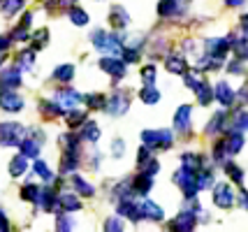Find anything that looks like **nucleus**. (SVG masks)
<instances>
[{"label":"nucleus","mask_w":248,"mask_h":232,"mask_svg":"<svg viewBox=\"0 0 248 232\" xmlns=\"http://www.w3.org/2000/svg\"><path fill=\"white\" fill-rule=\"evenodd\" d=\"M28 137V128L21 123H0V146H21Z\"/></svg>","instance_id":"f257e3e1"},{"label":"nucleus","mask_w":248,"mask_h":232,"mask_svg":"<svg viewBox=\"0 0 248 232\" xmlns=\"http://www.w3.org/2000/svg\"><path fill=\"white\" fill-rule=\"evenodd\" d=\"M91 40H93V46H95L97 51H107V54H114V56H121L123 49H125V46L121 45L119 37L114 33H107V31H95V33L91 35Z\"/></svg>","instance_id":"f03ea898"},{"label":"nucleus","mask_w":248,"mask_h":232,"mask_svg":"<svg viewBox=\"0 0 248 232\" xmlns=\"http://www.w3.org/2000/svg\"><path fill=\"white\" fill-rule=\"evenodd\" d=\"M174 184L184 190L186 200H195L197 190H200V186H197V177H195L193 170H188V167H181V170L174 174Z\"/></svg>","instance_id":"7ed1b4c3"},{"label":"nucleus","mask_w":248,"mask_h":232,"mask_svg":"<svg viewBox=\"0 0 248 232\" xmlns=\"http://www.w3.org/2000/svg\"><path fill=\"white\" fill-rule=\"evenodd\" d=\"M141 139L151 149H170L174 142V135L172 130H144Z\"/></svg>","instance_id":"20e7f679"},{"label":"nucleus","mask_w":248,"mask_h":232,"mask_svg":"<svg viewBox=\"0 0 248 232\" xmlns=\"http://www.w3.org/2000/svg\"><path fill=\"white\" fill-rule=\"evenodd\" d=\"M54 100L63 107V109H75V107H79V102L84 100V95H81V93H77L75 89L63 86V89H56Z\"/></svg>","instance_id":"39448f33"},{"label":"nucleus","mask_w":248,"mask_h":232,"mask_svg":"<svg viewBox=\"0 0 248 232\" xmlns=\"http://www.w3.org/2000/svg\"><path fill=\"white\" fill-rule=\"evenodd\" d=\"M116 214L119 216H125L132 223H140L144 218V211H141V204H135L132 198L130 200H119V207H116Z\"/></svg>","instance_id":"423d86ee"},{"label":"nucleus","mask_w":248,"mask_h":232,"mask_svg":"<svg viewBox=\"0 0 248 232\" xmlns=\"http://www.w3.org/2000/svg\"><path fill=\"white\" fill-rule=\"evenodd\" d=\"M100 70L111 75V77L121 79L125 75V61H121L119 56H105V58L100 61Z\"/></svg>","instance_id":"0eeeda50"},{"label":"nucleus","mask_w":248,"mask_h":232,"mask_svg":"<svg viewBox=\"0 0 248 232\" xmlns=\"http://www.w3.org/2000/svg\"><path fill=\"white\" fill-rule=\"evenodd\" d=\"M130 102H128V93L125 91H116L111 98L107 100V111L111 116H123L128 111Z\"/></svg>","instance_id":"6e6552de"},{"label":"nucleus","mask_w":248,"mask_h":232,"mask_svg":"<svg viewBox=\"0 0 248 232\" xmlns=\"http://www.w3.org/2000/svg\"><path fill=\"white\" fill-rule=\"evenodd\" d=\"M21 86V70L19 67H5L0 72V89L2 91H14Z\"/></svg>","instance_id":"1a4fd4ad"},{"label":"nucleus","mask_w":248,"mask_h":232,"mask_svg":"<svg viewBox=\"0 0 248 232\" xmlns=\"http://www.w3.org/2000/svg\"><path fill=\"white\" fill-rule=\"evenodd\" d=\"M23 107H26V100H23L19 93H14V91H2V93H0V109L21 111Z\"/></svg>","instance_id":"9d476101"},{"label":"nucleus","mask_w":248,"mask_h":232,"mask_svg":"<svg viewBox=\"0 0 248 232\" xmlns=\"http://www.w3.org/2000/svg\"><path fill=\"white\" fill-rule=\"evenodd\" d=\"M214 204L220 207V209H230L234 204V193H232V188L227 184H218L214 188Z\"/></svg>","instance_id":"9b49d317"},{"label":"nucleus","mask_w":248,"mask_h":232,"mask_svg":"<svg viewBox=\"0 0 248 232\" xmlns=\"http://www.w3.org/2000/svg\"><path fill=\"white\" fill-rule=\"evenodd\" d=\"M42 144H44V135L35 133V137H26L19 149H21V154L26 155V158H37V155H40V149H42Z\"/></svg>","instance_id":"f8f14e48"},{"label":"nucleus","mask_w":248,"mask_h":232,"mask_svg":"<svg viewBox=\"0 0 248 232\" xmlns=\"http://www.w3.org/2000/svg\"><path fill=\"white\" fill-rule=\"evenodd\" d=\"M227 49H232V40L230 37H211V40H206V54L223 58L227 54Z\"/></svg>","instance_id":"ddd939ff"},{"label":"nucleus","mask_w":248,"mask_h":232,"mask_svg":"<svg viewBox=\"0 0 248 232\" xmlns=\"http://www.w3.org/2000/svg\"><path fill=\"white\" fill-rule=\"evenodd\" d=\"M190 114H193V109L188 105H181L176 109V114H174V128L179 133H188L190 130Z\"/></svg>","instance_id":"4468645a"},{"label":"nucleus","mask_w":248,"mask_h":232,"mask_svg":"<svg viewBox=\"0 0 248 232\" xmlns=\"http://www.w3.org/2000/svg\"><path fill=\"white\" fill-rule=\"evenodd\" d=\"M172 230H181V232H190L195 228V214L193 211H181L172 223H170Z\"/></svg>","instance_id":"2eb2a0df"},{"label":"nucleus","mask_w":248,"mask_h":232,"mask_svg":"<svg viewBox=\"0 0 248 232\" xmlns=\"http://www.w3.org/2000/svg\"><path fill=\"white\" fill-rule=\"evenodd\" d=\"M58 207L63 211H67V214H72V211L81 209V200L75 193H58Z\"/></svg>","instance_id":"dca6fc26"},{"label":"nucleus","mask_w":248,"mask_h":232,"mask_svg":"<svg viewBox=\"0 0 248 232\" xmlns=\"http://www.w3.org/2000/svg\"><path fill=\"white\" fill-rule=\"evenodd\" d=\"M37 204H40L44 211L61 209V207H58V193H54L51 188H42V193H40V198H37Z\"/></svg>","instance_id":"f3484780"},{"label":"nucleus","mask_w":248,"mask_h":232,"mask_svg":"<svg viewBox=\"0 0 248 232\" xmlns=\"http://www.w3.org/2000/svg\"><path fill=\"white\" fill-rule=\"evenodd\" d=\"M7 172H10V177H14V179L23 177V174L28 172V158H26L23 154L14 155V158L10 160V165H7Z\"/></svg>","instance_id":"a211bd4d"},{"label":"nucleus","mask_w":248,"mask_h":232,"mask_svg":"<svg viewBox=\"0 0 248 232\" xmlns=\"http://www.w3.org/2000/svg\"><path fill=\"white\" fill-rule=\"evenodd\" d=\"M132 188H135L137 195H146V193L153 188V174H149V172L137 174V177L132 179Z\"/></svg>","instance_id":"6ab92c4d"},{"label":"nucleus","mask_w":248,"mask_h":232,"mask_svg":"<svg viewBox=\"0 0 248 232\" xmlns=\"http://www.w3.org/2000/svg\"><path fill=\"white\" fill-rule=\"evenodd\" d=\"M216 98L223 107H230L234 102V91H232V86L227 81H218L216 84Z\"/></svg>","instance_id":"aec40b11"},{"label":"nucleus","mask_w":248,"mask_h":232,"mask_svg":"<svg viewBox=\"0 0 248 232\" xmlns=\"http://www.w3.org/2000/svg\"><path fill=\"white\" fill-rule=\"evenodd\" d=\"M109 21H111V26H114L116 31H123V28L130 23V16L123 7H111V12H109Z\"/></svg>","instance_id":"412c9836"},{"label":"nucleus","mask_w":248,"mask_h":232,"mask_svg":"<svg viewBox=\"0 0 248 232\" xmlns=\"http://www.w3.org/2000/svg\"><path fill=\"white\" fill-rule=\"evenodd\" d=\"M141 211H144V218H149V221H162L165 218V211L155 204V202H151V200H144L141 202Z\"/></svg>","instance_id":"4be33fe9"},{"label":"nucleus","mask_w":248,"mask_h":232,"mask_svg":"<svg viewBox=\"0 0 248 232\" xmlns=\"http://www.w3.org/2000/svg\"><path fill=\"white\" fill-rule=\"evenodd\" d=\"M81 139H86V142H93L95 144L97 139H100V135H102V130H100V125H97L95 121H86L84 125H81Z\"/></svg>","instance_id":"5701e85b"},{"label":"nucleus","mask_w":248,"mask_h":232,"mask_svg":"<svg viewBox=\"0 0 248 232\" xmlns=\"http://www.w3.org/2000/svg\"><path fill=\"white\" fill-rule=\"evenodd\" d=\"M40 111L46 114L49 119H56V116H63L65 109L56 102V100H40Z\"/></svg>","instance_id":"b1692460"},{"label":"nucleus","mask_w":248,"mask_h":232,"mask_svg":"<svg viewBox=\"0 0 248 232\" xmlns=\"http://www.w3.org/2000/svg\"><path fill=\"white\" fill-rule=\"evenodd\" d=\"M79 167V151H63V160H61V172L67 174Z\"/></svg>","instance_id":"393cba45"},{"label":"nucleus","mask_w":248,"mask_h":232,"mask_svg":"<svg viewBox=\"0 0 248 232\" xmlns=\"http://www.w3.org/2000/svg\"><path fill=\"white\" fill-rule=\"evenodd\" d=\"M140 100L144 105H155V102H160V91L153 84H144V89L140 91Z\"/></svg>","instance_id":"a878e982"},{"label":"nucleus","mask_w":248,"mask_h":232,"mask_svg":"<svg viewBox=\"0 0 248 232\" xmlns=\"http://www.w3.org/2000/svg\"><path fill=\"white\" fill-rule=\"evenodd\" d=\"M72 186H75L77 193H79V195H84V198H93V195H95V186H91L86 179L79 177V174L72 177Z\"/></svg>","instance_id":"bb28decb"},{"label":"nucleus","mask_w":248,"mask_h":232,"mask_svg":"<svg viewBox=\"0 0 248 232\" xmlns=\"http://www.w3.org/2000/svg\"><path fill=\"white\" fill-rule=\"evenodd\" d=\"M32 65H35V49H23L21 54L16 56V67L19 70H32Z\"/></svg>","instance_id":"cd10ccee"},{"label":"nucleus","mask_w":248,"mask_h":232,"mask_svg":"<svg viewBox=\"0 0 248 232\" xmlns=\"http://www.w3.org/2000/svg\"><path fill=\"white\" fill-rule=\"evenodd\" d=\"M167 70L172 72V75H186L188 70H186V58L184 56H167Z\"/></svg>","instance_id":"c85d7f7f"},{"label":"nucleus","mask_w":248,"mask_h":232,"mask_svg":"<svg viewBox=\"0 0 248 232\" xmlns=\"http://www.w3.org/2000/svg\"><path fill=\"white\" fill-rule=\"evenodd\" d=\"M58 144L63 151H79V135L75 133H65L58 137Z\"/></svg>","instance_id":"c756f323"},{"label":"nucleus","mask_w":248,"mask_h":232,"mask_svg":"<svg viewBox=\"0 0 248 232\" xmlns=\"http://www.w3.org/2000/svg\"><path fill=\"white\" fill-rule=\"evenodd\" d=\"M72 77H75V65H70V63H63V65H58L54 70V79H56V81H63V84H67V81H72Z\"/></svg>","instance_id":"7c9ffc66"},{"label":"nucleus","mask_w":248,"mask_h":232,"mask_svg":"<svg viewBox=\"0 0 248 232\" xmlns=\"http://www.w3.org/2000/svg\"><path fill=\"white\" fill-rule=\"evenodd\" d=\"M86 121H88V119H86V111H79L77 107L65 114V123H67L70 128H79V125H84Z\"/></svg>","instance_id":"2f4dec72"},{"label":"nucleus","mask_w":248,"mask_h":232,"mask_svg":"<svg viewBox=\"0 0 248 232\" xmlns=\"http://www.w3.org/2000/svg\"><path fill=\"white\" fill-rule=\"evenodd\" d=\"M23 5H26V0H2L0 2V12L5 16H14L19 10H23Z\"/></svg>","instance_id":"473e14b6"},{"label":"nucleus","mask_w":248,"mask_h":232,"mask_svg":"<svg viewBox=\"0 0 248 232\" xmlns=\"http://www.w3.org/2000/svg\"><path fill=\"white\" fill-rule=\"evenodd\" d=\"M225 144H227V149H230V154L232 155L239 154V151H241V146H244V135H241V130H234L232 135H227Z\"/></svg>","instance_id":"72a5a7b5"},{"label":"nucleus","mask_w":248,"mask_h":232,"mask_svg":"<svg viewBox=\"0 0 248 232\" xmlns=\"http://www.w3.org/2000/svg\"><path fill=\"white\" fill-rule=\"evenodd\" d=\"M84 100H86L88 109H107V98L102 93H88L84 95Z\"/></svg>","instance_id":"f704fd0d"},{"label":"nucleus","mask_w":248,"mask_h":232,"mask_svg":"<svg viewBox=\"0 0 248 232\" xmlns=\"http://www.w3.org/2000/svg\"><path fill=\"white\" fill-rule=\"evenodd\" d=\"M32 170H35V174L42 179L44 184H51V179H54V174H51V170H49V165L44 163V160H40V158H35V165H32Z\"/></svg>","instance_id":"c9c22d12"},{"label":"nucleus","mask_w":248,"mask_h":232,"mask_svg":"<svg viewBox=\"0 0 248 232\" xmlns=\"http://www.w3.org/2000/svg\"><path fill=\"white\" fill-rule=\"evenodd\" d=\"M40 193H42V188L37 186V184H26V186L21 188V200H26V202H37Z\"/></svg>","instance_id":"e433bc0d"},{"label":"nucleus","mask_w":248,"mask_h":232,"mask_svg":"<svg viewBox=\"0 0 248 232\" xmlns=\"http://www.w3.org/2000/svg\"><path fill=\"white\" fill-rule=\"evenodd\" d=\"M176 10H179L176 0H160L158 2V14L160 16H172V14H176Z\"/></svg>","instance_id":"4c0bfd02"},{"label":"nucleus","mask_w":248,"mask_h":232,"mask_svg":"<svg viewBox=\"0 0 248 232\" xmlns=\"http://www.w3.org/2000/svg\"><path fill=\"white\" fill-rule=\"evenodd\" d=\"M195 93H197L200 105H209V102H211V98H214V91H211V86H209L206 81H202V84H200V89L195 91Z\"/></svg>","instance_id":"58836bf2"},{"label":"nucleus","mask_w":248,"mask_h":232,"mask_svg":"<svg viewBox=\"0 0 248 232\" xmlns=\"http://www.w3.org/2000/svg\"><path fill=\"white\" fill-rule=\"evenodd\" d=\"M181 163H184V167L197 172V170L202 167V158H200V155H195V154H184L181 155Z\"/></svg>","instance_id":"ea45409f"},{"label":"nucleus","mask_w":248,"mask_h":232,"mask_svg":"<svg viewBox=\"0 0 248 232\" xmlns=\"http://www.w3.org/2000/svg\"><path fill=\"white\" fill-rule=\"evenodd\" d=\"M67 14H70V21L75 23V26H86L88 23V14L84 10H79V7H72Z\"/></svg>","instance_id":"a19ab883"},{"label":"nucleus","mask_w":248,"mask_h":232,"mask_svg":"<svg viewBox=\"0 0 248 232\" xmlns=\"http://www.w3.org/2000/svg\"><path fill=\"white\" fill-rule=\"evenodd\" d=\"M223 125H225V114H223V111H218L216 116L211 119V123L206 125V133H209V135H214V133H218V130H220Z\"/></svg>","instance_id":"79ce46f5"},{"label":"nucleus","mask_w":248,"mask_h":232,"mask_svg":"<svg viewBox=\"0 0 248 232\" xmlns=\"http://www.w3.org/2000/svg\"><path fill=\"white\" fill-rule=\"evenodd\" d=\"M200 84H202V77H200V67H197V70H193V72H186V86H188V89L197 91V89H200Z\"/></svg>","instance_id":"37998d69"},{"label":"nucleus","mask_w":248,"mask_h":232,"mask_svg":"<svg viewBox=\"0 0 248 232\" xmlns=\"http://www.w3.org/2000/svg\"><path fill=\"white\" fill-rule=\"evenodd\" d=\"M232 49H234L237 58H241V61H248V37H244V40H237V42L232 45Z\"/></svg>","instance_id":"c03bdc74"},{"label":"nucleus","mask_w":248,"mask_h":232,"mask_svg":"<svg viewBox=\"0 0 248 232\" xmlns=\"http://www.w3.org/2000/svg\"><path fill=\"white\" fill-rule=\"evenodd\" d=\"M225 172L230 174V179H232V181H237V184H241V181H244V170H241V167H237L234 163H225Z\"/></svg>","instance_id":"a18cd8bd"},{"label":"nucleus","mask_w":248,"mask_h":232,"mask_svg":"<svg viewBox=\"0 0 248 232\" xmlns=\"http://www.w3.org/2000/svg\"><path fill=\"white\" fill-rule=\"evenodd\" d=\"M56 228H58L61 232H67V230H72V228H75V221H72V218L67 216V211H65V214H58Z\"/></svg>","instance_id":"49530a36"},{"label":"nucleus","mask_w":248,"mask_h":232,"mask_svg":"<svg viewBox=\"0 0 248 232\" xmlns=\"http://www.w3.org/2000/svg\"><path fill=\"white\" fill-rule=\"evenodd\" d=\"M46 40H49V31H46V28H42V31H37V33H35V42H32V49H35V51H40V49H44V45H46Z\"/></svg>","instance_id":"de8ad7c7"},{"label":"nucleus","mask_w":248,"mask_h":232,"mask_svg":"<svg viewBox=\"0 0 248 232\" xmlns=\"http://www.w3.org/2000/svg\"><path fill=\"white\" fill-rule=\"evenodd\" d=\"M232 125H234V130H241V133L248 130V111H239L237 116H234V123H232Z\"/></svg>","instance_id":"09e8293b"},{"label":"nucleus","mask_w":248,"mask_h":232,"mask_svg":"<svg viewBox=\"0 0 248 232\" xmlns=\"http://www.w3.org/2000/svg\"><path fill=\"white\" fill-rule=\"evenodd\" d=\"M197 186H200V190H202V188H209V186H214V174H211V172H200V174H197Z\"/></svg>","instance_id":"8fccbe9b"},{"label":"nucleus","mask_w":248,"mask_h":232,"mask_svg":"<svg viewBox=\"0 0 248 232\" xmlns=\"http://www.w3.org/2000/svg\"><path fill=\"white\" fill-rule=\"evenodd\" d=\"M141 81H144V84H153V81H155V65L141 67Z\"/></svg>","instance_id":"3c124183"},{"label":"nucleus","mask_w":248,"mask_h":232,"mask_svg":"<svg viewBox=\"0 0 248 232\" xmlns=\"http://www.w3.org/2000/svg\"><path fill=\"white\" fill-rule=\"evenodd\" d=\"M10 37H12V42H21V40H28V28L19 23V26H16V28L12 31Z\"/></svg>","instance_id":"603ef678"},{"label":"nucleus","mask_w":248,"mask_h":232,"mask_svg":"<svg viewBox=\"0 0 248 232\" xmlns=\"http://www.w3.org/2000/svg\"><path fill=\"white\" fill-rule=\"evenodd\" d=\"M111 154H114L116 160H121L123 154H125V142H123V139H114V142H111Z\"/></svg>","instance_id":"864d4df0"},{"label":"nucleus","mask_w":248,"mask_h":232,"mask_svg":"<svg viewBox=\"0 0 248 232\" xmlns=\"http://www.w3.org/2000/svg\"><path fill=\"white\" fill-rule=\"evenodd\" d=\"M105 230H107V232H121V230H123V223H121V218L111 216V218H107V221H105Z\"/></svg>","instance_id":"5fc2aeb1"},{"label":"nucleus","mask_w":248,"mask_h":232,"mask_svg":"<svg viewBox=\"0 0 248 232\" xmlns=\"http://www.w3.org/2000/svg\"><path fill=\"white\" fill-rule=\"evenodd\" d=\"M10 230V221L5 216V209H0V232H7Z\"/></svg>","instance_id":"6e6d98bb"},{"label":"nucleus","mask_w":248,"mask_h":232,"mask_svg":"<svg viewBox=\"0 0 248 232\" xmlns=\"http://www.w3.org/2000/svg\"><path fill=\"white\" fill-rule=\"evenodd\" d=\"M227 70H230L232 75H241V72H244V67H241V58H239V61H234V63H230V67H227Z\"/></svg>","instance_id":"4d7b16f0"},{"label":"nucleus","mask_w":248,"mask_h":232,"mask_svg":"<svg viewBox=\"0 0 248 232\" xmlns=\"http://www.w3.org/2000/svg\"><path fill=\"white\" fill-rule=\"evenodd\" d=\"M239 102H241V105H248V84H244V86H241V91H239Z\"/></svg>","instance_id":"13d9d810"},{"label":"nucleus","mask_w":248,"mask_h":232,"mask_svg":"<svg viewBox=\"0 0 248 232\" xmlns=\"http://www.w3.org/2000/svg\"><path fill=\"white\" fill-rule=\"evenodd\" d=\"M10 42H12V37H5V35H0V54H5V51H7Z\"/></svg>","instance_id":"bf43d9fd"},{"label":"nucleus","mask_w":248,"mask_h":232,"mask_svg":"<svg viewBox=\"0 0 248 232\" xmlns=\"http://www.w3.org/2000/svg\"><path fill=\"white\" fill-rule=\"evenodd\" d=\"M241 31H244V35L248 37V14H244V16H241Z\"/></svg>","instance_id":"052dcab7"},{"label":"nucleus","mask_w":248,"mask_h":232,"mask_svg":"<svg viewBox=\"0 0 248 232\" xmlns=\"http://www.w3.org/2000/svg\"><path fill=\"white\" fill-rule=\"evenodd\" d=\"M31 21H32V14H31V12H26V16L21 19V26H26V28H31Z\"/></svg>","instance_id":"680f3d73"},{"label":"nucleus","mask_w":248,"mask_h":232,"mask_svg":"<svg viewBox=\"0 0 248 232\" xmlns=\"http://www.w3.org/2000/svg\"><path fill=\"white\" fill-rule=\"evenodd\" d=\"M239 202H241V207H246V209H248V193H246V190H241V195H239Z\"/></svg>","instance_id":"e2e57ef3"},{"label":"nucleus","mask_w":248,"mask_h":232,"mask_svg":"<svg viewBox=\"0 0 248 232\" xmlns=\"http://www.w3.org/2000/svg\"><path fill=\"white\" fill-rule=\"evenodd\" d=\"M225 2L230 5V7H241V5H244L246 0H225Z\"/></svg>","instance_id":"0e129e2a"}]
</instances>
